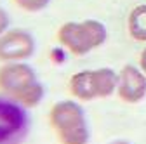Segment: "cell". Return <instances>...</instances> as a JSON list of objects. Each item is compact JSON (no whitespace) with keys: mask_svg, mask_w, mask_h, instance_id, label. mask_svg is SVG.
Listing matches in <instances>:
<instances>
[{"mask_svg":"<svg viewBox=\"0 0 146 144\" xmlns=\"http://www.w3.org/2000/svg\"><path fill=\"white\" fill-rule=\"evenodd\" d=\"M117 92L123 102L136 104L143 101L146 96V75L143 73V69H137L132 64H125L118 73Z\"/></svg>","mask_w":146,"mask_h":144,"instance_id":"8992f818","label":"cell"},{"mask_svg":"<svg viewBox=\"0 0 146 144\" xmlns=\"http://www.w3.org/2000/svg\"><path fill=\"white\" fill-rule=\"evenodd\" d=\"M9 26H11V17H9L5 9L0 7V37H2L5 31H9Z\"/></svg>","mask_w":146,"mask_h":144,"instance_id":"8fae6325","label":"cell"},{"mask_svg":"<svg viewBox=\"0 0 146 144\" xmlns=\"http://www.w3.org/2000/svg\"><path fill=\"white\" fill-rule=\"evenodd\" d=\"M0 94L25 108H35L44 99V85L36 78L35 69L26 63H5L0 66Z\"/></svg>","mask_w":146,"mask_h":144,"instance_id":"6da1fadb","label":"cell"},{"mask_svg":"<svg viewBox=\"0 0 146 144\" xmlns=\"http://www.w3.org/2000/svg\"><path fill=\"white\" fill-rule=\"evenodd\" d=\"M70 92L73 97H77L78 101H92L96 97V89H94V73L92 71H78L70 78Z\"/></svg>","mask_w":146,"mask_h":144,"instance_id":"52a82bcc","label":"cell"},{"mask_svg":"<svg viewBox=\"0 0 146 144\" xmlns=\"http://www.w3.org/2000/svg\"><path fill=\"white\" fill-rule=\"evenodd\" d=\"M35 54V38L26 30L14 28L0 37V61L21 63Z\"/></svg>","mask_w":146,"mask_h":144,"instance_id":"5b68a950","label":"cell"},{"mask_svg":"<svg viewBox=\"0 0 146 144\" xmlns=\"http://www.w3.org/2000/svg\"><path fill=\"white\" fill-rule=\"evenodd\" d=\"M49 123L61 144H89V127L84 108L71 99L56 102L49 111Z\"/></svg>","mask_w":146,"mask_h":144,"instance_id":"7a4b0ae2","label":"cell"},{"mask_svg":"<svg viewBox=\"0 0 146 144\" xmlns=\"http://www.w3.org/2000/svg\"><path fill=\"white\" fill-rule=\"evenodd\" d=\"M14 2L26 12H40L50 4V0H14Z\"/></svg>","mask_w":146,"mask_h":144,"instance_id":"30bf717a","label":"cell"},{"mask_svg":"<svg viewBox=\"0 0 146 144\" xmlns=\"http://www.w3.org/2000/svg\"><path fill=\"white\" fill-rule=\"evenodd\" d=\"M129 33L137 42H146V5H137L129 14Z\"/></svg>","mask_w":146,"mask_h":144,"instance_id":"9c48e42d","label":"cell"},{"mask_svg":"<svg viewBox=\"0 0 146 144\" xmlns=\"http://www.w3.org/2000/svg\"><path fill=\"white\" fill-rule=\"evenodd\" d=\"M94 73V89H96V97L104 99L110 97L118 85V75L111 68H99L92 69Z\"/></svg>","mask_w":146,"mask_h":144,"instance_id":"ba28073f","label":"cell"},{"mask_svg":"<svg viewBox=\"0 0 146 144\" xmlns=\"http://www.w3.org/2000/svg\"><path fill=\"white\" fill-rule=\"evenodd\" d=\"M28 108L0 94V144H23L30 132Z\"/></svg>","mask_w":146,"mask_h":144,"instance_id":"277c9868","label":"cell"},{"mask_svg":"<svg viewBox=\"0 0 146 144\" xmlns=\"http://www.w3.org/2000/svg\"><path fill=\"white\" fill-rule=\"evenodd\" d=\"M108 38L106 26L96 19H85L82 23L70 21L58 30L59 44L73 56H85L92 49L101 47Z\"/></svg>","mask_w":146,"mask_h":144,"instance_id":"3957f363","label":"cell"},{"mask_svg":"<svg viewBox=\"0 0 146 144\" xmlns=\"http://www.w3.org/2000/svg\"><path fill=\"white\" fill-rule=\"evenodd\" d=\"M139 68L143 69V73L146 75V49L141 52V57H139Z\"/></svg>","mask_w":146,"mask_h":144,"instance_id":"7c38bea8","label":"cell"},{"mask_svg":"<svg viewBox=\"0 0 146 144\" xmlns=\"http://www.w3.org/2000/svg\"><path fill=\"white\" fill-rule=\"evenodd\" d=\"M108 144H131V142H129V141H123V139H115V141L108 142Z\"/></svg>","mask_w":146,"mask_h":144,"instance_id":"4fadbf2b","label":"cell"}]
</instances>
